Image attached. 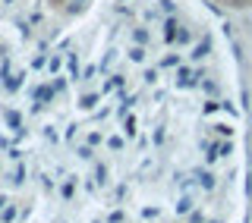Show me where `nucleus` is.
<instances>
[{
    "instance_id": "f257e3e1",
    "label": "nucleus",
    "mask_w": 252,
    "mask_h": 223,
    "mask_svg": "<svg viewBox=\"0 0 252 223\" xmlns=\"http://www.w3.org/2000/svg\"><path fill=\"white\" fill-rule=\"evenodd\" d=\"M215 3H220V6H230V10H249V6H252V0H215Z\"/></svg>"
}]
</instances>
